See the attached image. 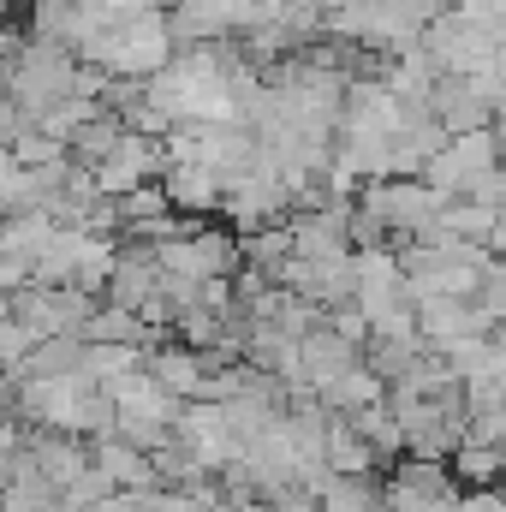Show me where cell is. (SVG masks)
I'll use <instances>...</instances> for the list:
<instances>
[{"label": "cell", "instance_id": "obj_1", "mask_svg": "<svg viewBox=\"0 0 506 512\" xmlns=\"http://www.w3.org/2000/svg\"><path fill=\"white\" fill-rule=\"evenodd\" d=\"M30 429H48V435H114V399L90 376H48V382H24L18 387V405H12Z\"/></svg>", "mask_w": 506, "mask_h": 512}, {"label": "cell", "instance_id": "obj_2", "mask_svg": "<svg viewBox=\"0 0 506 512\" xmlns=\"http://www.w3.org/2000/svg\"><path fill=\"white\" fill-rule=\"evenodd\" d=\"M96 72L108 78H126V84H149L167 60H173V30H167V12H149V18H120L108 24L90 54H84Z\"/></svg>", "mask_w": 506, "mask_h": 512}, {"label": "cell", "instance_id": "obj_3", "mask_svg": "<svg viewBox=\"0 0 506 512\" xmlns=\"http://www.w3.org/2000/svg\"><path fill=\"white\" fill-rule=\"evenodd\" d=\"M6 304H12V322L30 328V340H84L96 316L90 292H72V286H18Z\"/></svg>", "mask_w": 506, "mask_h": 512}, {"label": "cell", "instance_id": "obj_4", "mask_svg": "<svg viewBox=\"0 0 506 512\" xmlns=\"http://www.w3.org/2000/svg\"><path fill=\"white\" fill-rule=\"evenodd\" d=\"M173 435H179V447L197 459L203 477H227V471L245 459V435H239L233 417H227L221 405H209V399H191V405L179 411Z\"/></svg>", "mask_w": 506, "mask_h": 512}, {"label": "cell", "instance_id": "obj_5", "mask_svg": "<svg viewBox=\"0 0 506 512\" xmlns=\"http://www.w3.org/2000/svg\"><path fill=\"white\" fill-rule=\"evenodd\" d=\"M453 197H441V191H429L423 179H376V185H364V215L376 221L381 233H405V239H423L429 233V221L447 209Z\"/></svg>", "mask_w": 506, "mask_h": 512}, {"label": "cell", "instance_id": "obj_6", "mask_svg": "<svg viewBox=\"0 0 506 512\" xmlns=\"http://www.w3.org/2000/svg\"><path fill=\"white\" fill-rule=\"evenodd\" d=\"M155 268L173 274V280H233L239 268V239L233 233H215V227H185L179 239H161L149 245Z\"/></svg>", "mask_w": 506, "mask_h": 512}, {"label": "cell", "instance_id": "obj_7", "mask_svg": "<svg viewBox=\"0 0 506 512\" xmlns=\"http://www.w3.org/2000/svg\"><path fill=\"white\" fill-rule=\"evenodd\" d=\"M364 364V346H352V340H340L328 322L316 328V334H304L298 340V376H304V393H322L328 382H340L346 370H358Z\"/></svg>", "mask_w": 506, "mask_h": 512}, {"label": "cell", "instance_id": "obj_8", "mask_svg": "<svg viewBox=\"0 0 506 512\" xmlns=\"http://www.w3.org/2000/svg\"><path fill=\"white\" fill-rule=\"evenodd\" d=\"M90 465L114 483V495H155V465H149V453L131 447V441H120V435H102V441L90 447Z\"/></svg>", "mask_w": 506, "mask_h": 512}, {"label": "cell", "instance_id": "obj_9", "mask_svg": "<svg viewBox=\"0 0 506 512\" xmlns=\"http://www.w3.org/2000/svg\"><path fill=\"white\" fill-rule=\"evenodd\" d=\"M161 191H167L173 215H209V209L227 203L221 179H215L203 161H167V167H161Z\"/></svg>", "mask_w": 506, "mask_h": 512}, {"label": "cell", "instance_id": "obj_10", "mask_svg": "<svg viewBox=\"0 0 506 512\" xmlns=\"http://www.w3.org/2000/svg\"><path fill=\"white\" fill-rule=\"evenodd\" d=\"M304 495L322 512H376L381 507L376 477H346V471H316V477L304 483Z\"/></svg>", "mask_w": 506, "mask_h": 512}, {"label": "cell", "instance_id": "obj_11", "mask_svg": "<svg viewBox=\"0 0 506 512\" xmlns=\"http://www.w3.org/2000/svg\"><path fill=\"white\" fill-rule=\"evenodd\" d=\"M143 370L167 387L173 399H197L203 382H209V364H203V352H191V346H155V352L143 358Z\"/></svg>", "mask_w": 506, "mask_h": 512}, {"label": "cell", "instance_id": "obj_12", "mask_svg": "<svg viewBox=\"0 0 506 512\" xmlns=\"http://www.w3.org/2000/svg\"><path fill=\"white\" fill-rule=\"evenodd\" d=\"M387 399V382H381L376 370H346L340 382H328L322 393H316V405L328 411V417H358V411H370V405H381Z\"/></svg>", "mask_w": 506, "mask_h": 512}, {"label": "cell", "instance_id": "obj_13", "mask_svg": "<svg viewBox=\"0 0 506 512\" xmlns=\"http://www.w3.org/2000/svg\"><path fill=\"white\" fill-rule=\"evenodd\" d=\"M84 340H90V346H137V352H155V328H143L131 310H120V304H96Z\"/></svg>", "mask_w": 506, "mask_h": 512}, {"label": "cell", "instance_id": "obj_14", "mask_svg": "<svg viewBox=\"0 0 506 512\" xmlns=\"http://www.w3.org/2000/svg\"><path fill=\"white\" fill-rule=\"evenodd\" d=\"M447 471H453V483H465V489H489V483H501V477H506V447L459 441V447H453V459H447Z\"/></svg>", "mask_w": 506, "mask_h": 512}, {"label": "cell", "instance_id": "obj_15", "mask_svg": "<svg viewBox=\"0 0 506 512\" xmlns=\"http://www.w3.org/2000/svg\"><path fill=\"white\" fill-rule=\"evenodd\" d=\"M131 370H143V352H137V346H90V340H84L78 376H90L96 387H114V382H126Z\"/></svg>", "mask_w": 506, "mask_h": 512}, {"label": "cell", "instance_id": "obj_16", "mask_svg": "<svg viewBox=\"0 0 506 512\" xmlns=\"http://www.w3.org/2000/svg\"><path fill=\"white\" fill-rule=\"evenodd\" d=\"M346 423H352V429H358V435H364V441L376 447L381 465L405 453V435H399V417L387 411V399H381V405H370V411H358V417H346Z\"/></svg>", "mask_w": 506, "mask_h": 512}, {"label": "cell", "instance_id": "obj_17", "mask_svg": "<svg viewBox=\"0 0 506 512\" xmlns=\"http://www.w3.org/2000/svg\"><path fill=\"white\" fill-rule=\"evenodd\" d=\"M268 512H322V507H316L304 489H286V495H274V501H268Z\"/></svg>", "mask_w": 506, "mask_h": 512}, {"label": "cell", "instance_id": "obj_18", "mask_svg": "<svg viewBox=\"0 0 506 512\" xmlns=\"http://www.w3.org/2000/svg\"><path fill=\"white\" fill-rule=\"evenodd\" d=\"M12 405H18V382H12V376H6V370H0V417H6V411H12Z\"/></svg>", "mask_w": 506, "mask_h": 512}, {"label": "cell", "instance_id": "obj_19", "mask_svg": "<svg viewBox=\"0 0 506 512\" xmlns=\"http://www.w3.org/2000/svg\"><path fill=\"white\" fill-rule=\"evenodd\" d=\"M489 251H506V209H495V239H489Z\"/></svg>", "mask_w": 506, "mask_h": 512}, {"label": "cell", "instance_id": "obj_20", "mask_svg": "<svg viewBox=\"0 0 506 512\" xmlns=\"http://www.w3.org/2000/svg\"><path fill=\"white\" fill-rule=\"evenodd\" d=\"M6 6H12V0H0V18H6Z\"/></svg>", "mask_w": 506, "mask_h": 512}, {"label": "cell", "instance_id": "obj_21", "mask_svg": "<svg viewBox=\"0 0 506 512\" xmlns=\"http://www.w3.org/2000/svg\"><path fill=\"white\" fill-rule=\"evenodd\" d=\"M501 501H506V477H501Z\"/></svg>", "mask_w": 506, "mask_h": 512}]
</instances>
